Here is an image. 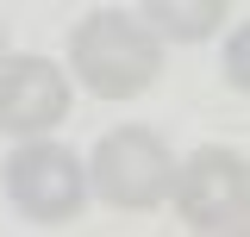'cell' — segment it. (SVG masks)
Returning <instances> with one entry per match:
<instances>
[{
    "label": "cell",
    "instance_id": "8992f818",
    "mask_svg": "<svg viewBox=\"0 0 250 237\" xmlns=\"http://www.w3.org/2000/svg\"><path fill=\"white\" fill-rule=\"evenodd\" d=\"M225 13H231V0H144L138 19L163 44H200V38H213L225 25Z\"/></svg>",
    "mask_w": 250,
    "mask_h": 237
},
{
    "label": "cell",
    "instance_id": "52a82bcc",
    "mask_svg": "<svg viewBox=\"0 0 250 237\" xmlns=\"http://www.w3.org/2000/svg\"><path fill=\"white\" fill-rule=\"evenodd\" d=\"M225 81L244 94L250 88V69H244V31H231V50H225Z\"/></svg>",
    "mask_w": 250,
    "mask_h": 237
},
{
    "label": "cell",
    "instance_id": "ba28073f",
    "mask_svg": "<svg viewBox=\"0 0 250 237\" xmlns=\"http://www.w3.org/2000/svg\"><path fill=\"white\" fill-rule=\"evenodd\" d=\"M0 50H6V25H0Z\"/></svg>",
    "mask_w": 250,
    "mask_h": 237
},
{
    "label": "cell",
    "instance_id": "5b68a950",
    "mask_svg": "<svg viewBox=\"0 0 250 237\" xmlns=\"http://www.w3.org/2000/svg\"><path fill=\"white\" fill-rule=\"evenodd\" d=\"M62 118H69V75L38 50H19V57L0 50V131L44 138Z\"/></svg>",
    "mask_w": 250,
    "mask_h": 237
},
{
    "label": "cell",
    "instance_id": "6da1fadb",
    "mask_svg": "<svg viewBox=\"0 0 250 237\" xmlns=\"http://www.w3.org/2000/svg\"><path fill=\"white\" fill-rule=\"evenodd\" d=\"M69 69L100 100H131L163 75V38L119 6H100L69 31Z\"/></svg>",
    "mask_w": 250,
    "mask_h": 237
},
{
    "label": "cell",
    "instance_id": "3957f363",
    "mask_svg": "<svg viewBox=\"0 0 250 237\" xmlns=\"http://www.w3.org/2000/svg\"><path fill=\"white\" fill-rule=\"evenodd\" d=\"M0 181L31 225H69L88 200V162L50 138H19V150L0 162Z\"/></svg>",
    "mask_w": 250,
    "mask_h": 237
},
{
    "label": "cell",
    "instance_id": "7a4b0ae2",
    "mask_svg": "<svg viewBox=\"0 0 250 237\" xmlns=\"http://www.w3.org/2000/svg\"><path fill=\"white\" fill-rule=\"evenodd\" d=\"M169 181H175V156H169V144L156 138L150 125H119L88 156V187L106 206H125V212L163 206Z\"/></svg>",
    "mask_w": 250,
    "mask_h": 237
},
{
    "label": "cell",
    "instance_id": "277c9868",
    "mask_svg": "<svg viewBox=\"0 0 250 237\" xmlns=\"http://www.w3.org/2000/svg\"><path fill=\"white\" fill-rule=\"evenodd\" d=\"M169 200H175L188 231H244V212H250V169H244V156L225 150V144H200L194 156L175 162Z\"/></svg>",
    "mask_w": 250,
    "mask_h": 237
}]
</instances>
